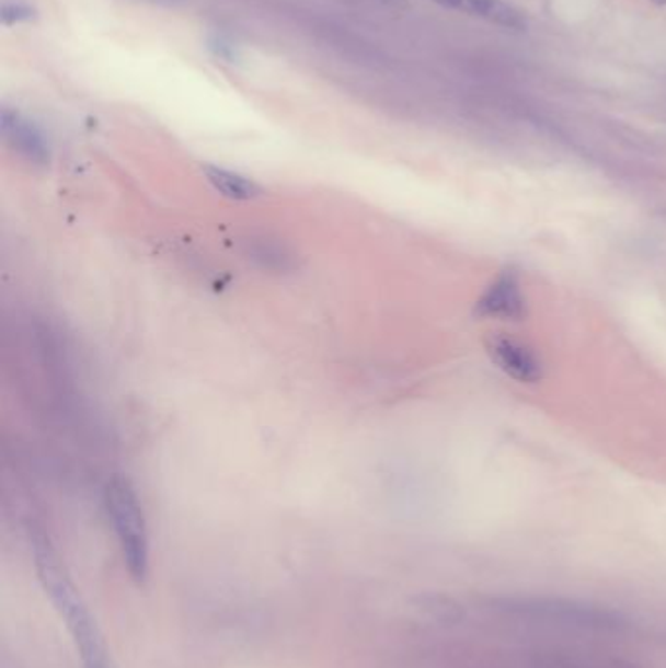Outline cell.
I'll return each mask as SVG.
<instances>
[{
	"mask_svg": "<svg viewBox=\"0 0 666 668\" xmlns=\"http://www.w3.org/2000/svg\"><path fill=\"white\" fill-rule=\"evenodd\" d=\"M32 550L37 578L55 610L64 618L74 647L79 650L82 667L112 668L108 647L100 633L99 623L92 618L91 610L84 604L77 587L72 585L59 553L55 551L46 533L36 532L32 535Z\"/></svg>",
	"mask_w": 666,
	"mask_h": 668,
	"instance_id": "cell-1",
	"label": "cell"
},
{
	"mask_svg": "<svg viewBox=\"0 0 666 668\" xmlns=\"http://www.w3.org/2000/svg\"><path fill=\"white\" fill-rule=\"evenodd\" d=\"M491 604L495 606L496 612L510 618L565 625L576 630L618 632L625 625L623 615L616 610L569 598L505 597L496 598Z\"/></svg>",
	"mask_w": 666,
	"mask_h": 668,
	"instance_id": "cell-2",
	"label": "cell"
},
{
	"mask_svg": "<svg viewBox=\"0 0 666 668\" xmlns=\"http://www.w3.org/2000/svg\"><path fill=\"white\" fill-rule=\"evenodd\" d=\"M106 506L127 573L141 585L149 575V533L145 525L143 508L127 479L116 477L110 481Z\"/></svg>",
	"mask_w": 666,
	"mask_h": 668,
	"instance_id": "cell-3",
	"label": "cell"
},
{
	"mask_svg": "<svg viewBox=\"0 0 666 668\" xmlns=\"http://www.w3.org/2000/svg\"><path fill=\"white\" fill-rule=\"evenodd\" d=\"M0 129L4 141L27 159L30 163L47 164L51 159V149L44 131L30 119L20 116L19 112L2 108L0 112Z\"/></svg>",
	"mask_w": 666,
	"mask_h": 668,
	"instance_id": "cell-4",
	"label": "cell"
},
{
	"mask_svg": "<svg viewBox=\"0 0 666 668\" xmlns=\"http://www.w3.org/2000/svg\"><path fill=\"white\" fill-rule=\"evenodd\" d=\"M434 2L448 9L463 10L496 26L510 27V30L526 27L523 14L503 0H434Z\"/></svg>",
	"mask_w": 666,
	"mask_h": 668,
	"instance_id": "cell-5",
	"label": "cell"
},
{
	"mask_svg": "<svg viewBox=\"0 0 666 668\" xmlns=\"http://www.w3.org/2000/svg\"><path fill=\"white\" fill-rule=\"evenodd\" d=\"M204 174H206L207 182L221 196H226V198L246 201V199L259 198L262 194L261 186L256 182L246 178V176L239 174V172L227 171V169L214 166V164H206L204 166Z\"/></svg>",
	"mask_w": 666,
	"mask_h": 668,
	"instance_id": "cell-6",
	"label": "cell"
},
{
	"mask_svg": "<svg viewBox=\"0 0 666 668\" xmlns=\"http://www.w3.org/2000/svg\"><path fill=\"white\" fill-rule=\"evenodd\" d=\"M496 353L501 356V364L510 373L524 378V380L531 378V371L536 370V366H533L530 356L524 354L523 348H516L510 343H503V346L496 348Z\"/></svg>",
	"mask_w": 666,
	"mask_h": 668,
	"instance_id": "cell-7",
	"label": "cell"
},
{
	"mask_svg": "<svg viewBox=\"0 0 666 668\" xmlns=\"http://www.w3.org/2000/svg\"><path fill=\"white\" fill-rule=\"evenodd\" d=\"M0 19L4 26H14L20 22H30V20L36 19V9L30 7L26 2H20V0H4L2 10H0Z\"/></svg>",
	"mask_w": 666,
	"mask_h": 668,
	"instance_id": "cell-8",
	"label": "cell"
},
{
	"mask_svg": "<svg viewBox=\"0 0 666 668\" xmlns=\"http://www.w3.org/2000/svg\"><path fill=\"white\" fill-rule=\"evenodd\" d=\"M207 47L211 49V54L216 55L217 59H223L227 64H237L239 61V47L234 46L233 42H229L227 37H209Z\"/></svg>",
	"mask_w": 666,
	"mask_h": 668,
	"instance_id": "cell-9",
	"label": "cell"
},
{
	"mask_svg": "<svg viewBox=\"0 0 666 668\" xmlns=\"http://www.w3.org/2000/svg\"><path fill=\"white\" fill-rule=\"evenodd\" d=\"M653 2H655L657 7H665L666 4V0H653Z\"/></svg>",
	"mask_w": 666,
	"mask_h": 668,
	"instance_id": "cell-10",
	"label": "cell"
}]
</instances>
